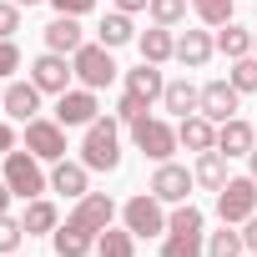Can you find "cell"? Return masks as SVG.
<instances>
[{"label": "cell", "instance_id": "cell-1", "mask_svg": "<svg viewBox=\"0 0 257 257\" xmlns=\"http://www.w3.org/2000/svg\"><path fill=\"white\" fill-rule=\"evenodd\" d=\"M81 162L91 172H116L121 167V137H116V121H91L86 126V142H81Z\"/></svg>", "mask_w": 257, "mask_h": 257}, {"label": "cell", "instance_id": "cell-2", "mask_svg": "<svg viewBox=\"0 0 257 257\" xmlns=\"http://www.w3.org/2000/svg\"><path fill=\"white\" fill-rule=\"evenodd\" d=\"M257 212V177H227L222 192H217V217L222 222H247Z\"/></svg>", "mask_w": 257, "mask_h": 257}, {"label": "cell", "instance_id": "cell-3", "mask_svg": "<svg viewBox=\"0 0 257 257\" xmlns=\"http://www.w3.org/2000/svg\"><path fill=\"white\" fill-rule=\"evenodd\" d=\"M6 182L16 197H41L51 187V177L41 172V157L36 152H6Z\"/></svg>", "mask_w": 257, "mask_h": 257}, {"label": "cell", "instance_id": "cell-4", "mask_svg": "<svg viewBox=\"0 0 257 257\" xmlns=\"http://www.w3.org/2000/svg\"><path fill=\"white\" fill-rule=\"evenodd\" d=\"M71 66H76V81H81V86H91V91H101V86H111V81H116L111 46H81V51L71 56Z\"/></svg>", "mask_w": 257, "mask_h": 257}, {"label": "cell", "instance_id": "cell-5", "mask_svg": "<svg viewBox=\"0 0 257 257\" xmlns=\"http://www.w3.org/2000/svg\"><path fill=\"white\" fill-rule=\"evenodd\" d=\"M132 137H137V147H142V157H152V162H167L182 142H177V126H167V121H157V116H142L137 126H132Z\"/></svg>", "mask_w": 257, "mask_h": 257}, {"label": "cell", "instance_id": "cell-6", "mask_svg": "<svg viewBox=\"0 0 257 257\" xmlns=\"http://www.w3.org/2000/svg\"><path fill=\"white\" fill-rule=\"evenodd\" d=\"M121 217H126V232L132 237H157V232H167V212H162V197H132L121 207Z\"/></svg>", "mask_w": 257, "mask_h": 257}, {"label": "cell", "instance_id": "cell-7", "mask_svg": "<svg viewBox=\"0 0 257 257\" xmlns=\"http://www.w3.org/2000/svg\"><path fill=\"white\" fill-rule=\"evenodd\" d=\"M26 152H36L41 162H61L66 157V126L61 121H26Z\"/></svg>", "mask_w": 257, "mask_h": 257}, {"label": "cell", "instance_id": "cell-8", "mask_svg": "<svg viewBox=\"0 0 257 257\" xmlns=\"http://www.w3.org/2000/svg\"><path fill=\"white\" fill-rule=\"evenodd\" d=\"M71 76H76V66H66L61 51H46V56H36V66H31V81H36L41 91H51V96L71 91Z\"/></svg>", "mask_w": 257, "mask_h": 257}, {"label": "cell", "instance_id": "cell-9", "mask_svg": "<svg viewBox=\"0 0 257 257\" xmlns=\"http://www.w3.org/2000/svg\"><path fill=\"white\" fill-rule=\"evenodd\" d=\"M96 111H101V106H96V91H91V86L56 96V121H61V126H91Z\"/></svg>", "mask_w": 257, "mask_h": 257}, {"label": "cell", "instance_id": "cell-10", "mask_svg": "<svg viewBox=\"0 0 257 257\" xmlns=\"http://www.w3.org/2000/svg\"><path fill=\"white\" fill-rule=\"evenodd\" d=\"M237 96H242V91H237L232 81H207V86H202V106H197V111H202L207 121H217V126H222V121H232V116H237Z\"/></svg>", "mask_w": 257, "mask_h": 257}, {"label": "cell", "instance_id": "cell-11", "mask_svg": "<svg viewBox=\"0 0 257 257\" xmlns=\"http://www.w3.org/2000/svg\"><path fill=\"white\" fill-rule=\"evenodd\" d=\"M192 182H197V177H192L187 167L157 162V177H152V197H162V202H172V207H177V202H187V197H192Z\"/></svg>", "mask_w": 257, "mask_h": 257}, {"label": "cell", "instance_id": "cell-12", "mask_svg": "<svg viewBox=\"0 0 257 257\" xmlns=\"http://www.w3.org/2000/svg\"><path fill=\"white\" fill-rule=\"evenodd\" d=\"M96 237H101V232H91L86 222H76V217H71L66 227H56V232H51V247H56V257H86V252L96 247Z\"/></svg>", "mask_w": 257, "mask_h": 257}, {"label": "cell", "instance_id": "cell-13", "mask_svg": "<svg viewBox=\"0 0 257 257\" xmlns=\"http://www.w3.org/2000/svg\"><path fill=\"white\" fill-rule=\"evenodd\" d=\"M6 116H16V121H36L41 116V86L36 81H11L6 86V106H0Z\"/></svg>", "mask_w": 257, "mask_h": 257}, {"label": "cell", "instance_id": "cell-14", "mask_svg": "<svg viewBox=\"0 0 257 257\" xmlns=\"http://www.w3.org/2000/svg\"><path fill=\"white\" fill-rule=\"evenodd\" d=\"M177 142L187 147V152H212L217 147V121H207L202 111H192V116H182V126H177Z\"/></svg>", "mask_w": 257, "mask_h": 257}, {"label": "cell", "instance_id": "cell-15", "mask_svg": "<svg viewBox=\"0 0 257 257\" xmlns=\"http://www.w3.org/2000/svg\"><path fill=\"white\" fill-rule=\"evenodd\" d=\"M252 147H257V132H252L242 116H232V121L217 126V152L222 157H252Z\"/></svg>", "mask_w": 257, "mask_h": 257}, {"label": "cell", "instance_id": "cell-16", "mask_svg": "<svg viewBox=\"0 0 257 257\" xmlns=\"http://www.w3.org/2000/svg\"><path fill=\"white\" fill-rule=\"evenodd\" d=\"M86 41H81V16H56L46 26V51H61V56H76Z\"/></svg>", "mask_w": 257, "mask_h": 257}, {"label": "cell", "instance_id": "cell-17", "mask_svg": "<svg viewBox=\"0 0 257 257\" xmlns=\"http://www.w3.org/2000/svg\"><path fill=\"white\" fill-rule=\"evenodd\" d=\"M86 172H91L86 162H66V157H61V162H56V172H51V192H61V197H76V202H81V197H86Z\"/></svg>", "mask_w": 257, "mask_h": 257}, {"label": "cell", "instance_id": "cell-18", "mask_svg": "<svg viewBox=\"0 0 257 257\" xmlns=\"http://www.w3.org/2000/svg\"><path fill=\"white\" fill-rule=\"evenodd\" d=\"M111 217H116V202H111L106 192H86V197H81V207H76V222H86L91 232H106V227H111Z\"/></svg>", "mask_w": 257, "mask_h": 257}, {"label": "cell", "instance_id": "cell-19", "mask_svg": "<svg viewBox=\"0 0 257 257\" xmlns=\"http://www.w3.org/2000/svg\"><path fill=\"white\" fill-rule=\"evenodd\" d=\"M212 51H217V41H212L207 31H182V41H177V61H182V66H192V71H197V66H207V61H212Z\"/></svg>", "mask_w": 257, "mask_h": 257}, {"label": "cell", "instance_id": "cell-20", "mask_svg": "<svg viewBox=\"0 0 257 257\" xmlns=\"http://www.w3.org/2000/svg\"><path fill=\"white\" fill-rule=\"evenodd\" d=\"M162 106H167L172 116H192V111L202 106V91H197L192 81H167V91H162Z\"/></svg>", "mask_w": 257, "mask_h": 257}, {"label": "cell", "instance_id": "cell-21", "mask_svg": "<svg viewBox=\"0 0 257 257\" xmlns=\"http://www.w3.org/2000/svg\"><path fill=\"white\" fill-rule=\"evenodd\" d=\"M126 91H137V96H147V101H162L167 81H162V71H157L152 61H142L137 71H126Z\"/></svg>", "mask_w": 257, "mask_h": 257}, {"label": "cell", "instance_id": "cell-22", "mask_svg": "<svg viewBox=\"0 0 257 257\" xmlns=\"http://www.w3.org/2000/svg\"><path fill=\"white\" fill-rule=\"evenodd\" d=\"M172 56H177V41H172V26H152V31L142 36V61L162 66V61H172Z\"/></svg>", "mask_w": 257, "mask_h": 257}, {"label": "cell", "instance_id": "cell-23", "mask_svg": "<svg viewBox=\"0 0 257 257\" xmlns=\"http://www.w3.org/2000/svg\"><path fill=\"white\" fill-rule=\"evenodd\" d=\"M26 237H51L56 227H61V217H56V207L51 202H41V197H31V207H26Z\"/></svg>", "mask_w": 257, "mask_h": 257}, {"label": "cell", "instance_id": "cell-24", "mask_svg": "<svg viewBox=\"0 0 257 257\" xmlns=\"http://www.w3.org/2000/svg\"><path fill=\"white\" fill-rule=\"evenodd\" d=\"M96 36H101V46H126V41H137V31H132V16H126V11H111L101 26H96Z\"/></svg>", "mask_w": 257, "mask_h": 257}, {"label": "cell", "instance_id": "cell-25", "mask_svg": "<svg viewBox=\"0 0 257 257\" xmlns=\"http://www.w3.org/2000/svg\"><path fill=\"white\" fill-rule=\"evenodd\" d=\"M217 51H222V56H232V61L252 56V31H242L237 21H227V26L217 31Z\"/></svg>", "mask_w": 257, "mask_h": 257}, {"label": "cell", "instance_id": "cell-26", "mask_svg": "<svg viewBox=\"0 0 257 257\" xmlns=\"http://www.w3.org/2000/svg\"><path fill=\"white\" fill-rule=\"evenodd\" d=\"M192 177H197L202 187L222 192V182H227V157H222L217 147H212V152H202V157H197V172H192Z\"/></svg>", "mask_w": 257, "mask_h": 257}, {"label": "cell", "instance_id": "cell-27", "mask_svg": "<svg viewBox=\"0 0 257 257\" xmlns=\"http://www.w3.org/2000/svg\"><path fill=\"white\" fill-rule=\"evenodd\" d=\"M242 252H247V242H242V232H232V222H222V232L207 237V257H242Z\"/></svg>", "mask_w": 257, "mask_h": 257}, {"label": "cell", "instance_id": "cell-28", "mask_svg": "<svg viewBox=\"0 0 257 257\" xmlns=\"http://www.w3.org/2000/svg\"><path fill=\"white\" fill-rule=\"evenodd\" d=\"M162 257H207V247H202V237H197V232H167Z\"/></svg>", "mask_w": 257, "mask_h": 257}, {"label": "cell", "instance_id": "cell-29", "mask_svg": "<svg viewBox=\"0 0 257 257\" xmlns=\"http://www.w3.org/2000/svg\"><path fill=\"white\" fill-rule=\"evenodd\" d=\"M202 222H207V217H202V207L177 202V207H172V217H167V232H197V237H202Z\"/></svg>", "mask_w": 257, "mask_h": 257}, {"label": "cell", "instance_id": "cell-30", "mask_svg": "<svg viewBox=\"0 0 257 257\" xmlns=\"http://www.w3.org/2000/svg\"><path fill=\"white\" fill-rule=\"evenodd\" d=\"M96 252H101V257H137L132 232H116V227H106V232L96 237Z\"/></svg>", "mask_w": 257, "mask_h": 257}, {"label": "cell", "instance_id": "cell-31", "mask_svg": "<svg viewBox=\"0 0 257 257\" xmlns=\"http://www.w3.org/2000/svg\"><path fill=\"white\" fill-rule=\"evenodd\" d=\"M192 11L202 26H227L232 21V0H192Z\"/></svg>", "mask_w": 257, "mask_h": 257}, {"label": "cell", "instance_id": "cell-32", "mask_svg": "<svg viewBox=\"0 0 257 257\" xmlns=\"http://www.w3.org/2000/svg\"><path fill=\"white\" fill-rule=\"evenodd\" d=\"M147 106H152V101H147V96H137V91H126V96H121V101H116V116H121V121H126V126H137V121H142V116H147Z\"/></svg>", "mask_w": 257, "mask_h": 257}, {"label": "cell", "instance_id": "cell-33", "mask_svg": "<svg viewBox=\"0 0 257 257\" xmlns=\"http://www.w3.org/2000/svg\"><path fill=\"white\" fill-rule=\"evenodd\" d=\"M147 11H152V21H157V26H177V21L187 16V0H152Z\"/></svg>", "mask_w": 257, "mask_h": 257}, {"label": "cell", "instance_id": "cell-34", "mask_svg": "<svg viewBox=\"0 0 257 257\" xmlns=\"http://www.w3.org/2000/svg\"><path fill=\"white\" fill-rule=\"evenodd\" d=\"M232 86H237V91H257V56L232 61Z\"/></svg>", "mask_w": 257, "mask_h": 257}, {"label": "cell", "instance_id": "cell-35", "mask_svg": "<svg viewBox=\"0 0 257 257\" xmlns=\"http://www.w3.org/2000/svg\"><path fill=\"white\" fill-rule=\"evenodd\" d=\"M21 237H26V222H16V217L0 212V257L16 252V247H21Z\"/></svg>", "mask_w": 257, "mask_h": 257}, {"label": "cell", "instance_id": "cell-36", "mask_svg": "<svg viewBox=\"0 0 257 257\" xmlns=\"http://www.w3.org/2000/svg\"><path fill=\"white\" fill-rule=\"evenodd\" d=\"M21 31V6L16 0H0V41H11Z\"/></svg>", "mask_w": 257, "mask_h": 257}, {"label": "cell", "instance_id": "cell-37", "mask_svg": "<svg viewBox=\"0 0 257 257\" xmlns=\"http://www.w3.org/2000/svg\"><path fill=\"white\" fill-rule=\"evenodd\" d=\"M56 6V16H86V11H96V0H51Z\"/></svg>", "mask_w": 257, "mask_h": 257}, {"label": "cell", "instance_id": "cell-38", "mask_svg": "<svg viewBox=\"0 0 257 257\" xmlns=\"http://www.w3.org/2000/svg\"><path fill=\"white\" fill-rule=\"evenodd\" d=\"M21 66V51H16V41H0V76H11Z\"/></svg>", "mask_w": 257, "mask_h": 257}, {"label": "cell", "instance_id": "cell-39", "mask_svg": "<svg viewBox=\"0 0 257 257\" xmlns=\"http://www.w3.org/2000/svg\"><path fill=\"white\" fill-rule=\"evenodd\" d=\"M242 242H247V252H257V212L242 222Z\"/></svg>", "mask_w": 257, "mask_h": 257}, {"label": "cell", "instance_id": "cell-40", "mask_svg": "<svg viewBox=\"0 0 257 257\" xmlns=\"http://www.w3.org/2000/svg\"><path fill=\"white\" fill-rule=\"evenodd\" d=\"M6 152H16V132H11L6 121H0V157H6Z\"/></svg>", "mask_w": 257, "mask_h": 257}, {"label": "cell", "instance_id": "cell-41", "mask_svg": "<svg viewBox=\"0 0 257 257\" xmlns=\"http://www.w3.org/2000/svg\"><path fill=\"white\" fill-rule=\"evenodd\" d=\"M152 6V0H116V11H126V16H132V11H147Z\"/></svg>", "mask_w": 257, "mask_h": 257}, {"label": "cell", "instance_id": "cell-42", "mask_svg": "<svg viewBox=\"0 0 257 257\" xmlns=\"http://www.w3.org/2000/svg\"><path fill=\"white\" fill-rule=\"evenodd\" d=\"M11 197H16V192H11V182H6V177H0V212H6V207H11Z\"/></svg>", "mask_w": 257, "mask_h": 257}, {"label": "cell", "instance_id": "cell-43", "mask_svg": "<svg viewBox=\"0 0 257 257\" xmlns=\"http://www.w3.org/2000/svg\"><path fill=\"white\" fill-rule=\"evenodd\" d=\"M252 177H257V147H252Z\"/></svg>", "mask_w": 257, "mask_h": 257}, {"label": "cell", "instance_id": "cell-44", "mask_svg": "<svg viewBox=\"0 0 257 257\" xmlns=\"http://www.w3.org/2000/svg\"><path fill=\"white\" fill-rule=\"evenodd\" d=\"M16 6H41V0H16Z\"/></svg>", "mask_w": 257, "mask_h": 257}, {"label": "cell", "instance_id": "cell-45", "mask_svg": "<svg viewBox=\"0 0 257 257\" xmlns=\"http://www.w3.org/2000/svg\"><path fill=\"white\" fill-rule=\"evenodd\" d=\"M0 106H6V86H0Z\"/></svg>", "mask_w": 257, "mask_h": 257}, {"label": "cell", "instance_id": "cell-46", "mask_svg": "<svg viewBox=\"0 0 257 257\" xmlns=\"http://www.w3.org/2000/svg\"><path fill=\"white\" fill-rule=\"evenodd\" d=\"M252 56H257V36H252Z\"/></svg>", "mask_w": 257, "mask_h": 257}, {"label": "cell", "instance_id": "cell-47", "mask_svg": "<svg viewBox=\"0 0 257 257\" xmlns=\"http://www.w3.org/2000/svg\"><path fill=\"white\" fill-rule=\"evenodd\" d=\"M6 257H21V252H6Z\"/></svg>", "mask_w": 257, "mask_h": 257}, {"label": "cell", "instance_id": "cell-48", "mask_svg": "<svg viewBox=\"0 0 257 257\" xmlns=\"http://www.w3.org/2000/svg\"><path fill=\"white\" fill-rule=\"evenodd\" d=\"M252 257H257V252H252Z\"/></svg>", "mask_w": 257, "mask_h": 257}]
</instances>
